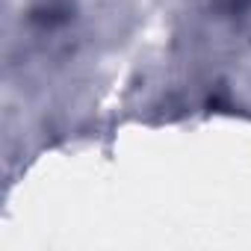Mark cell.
<instances>
[{"label":"cell","mask_w":251,"mask_h":251,"mask_svg":"<svg viewBox=\"0 0 251 251\" xmlns=\"http://www.w3.org/2000/svg\"><path fill=\"white\" fill-rule=\"evenodd\" d=\"M33 24L45 27V30H53V27H62L71 21V6L65 3V0H45L42 6L33 9Z\"/></svg>","instance_id":"obj_1"},{"label":"cell","mask_w":251,"mask_h":251,"mask_svg":"<svg viewBox=\"0 0 251 251\" xmlns=\"http://www.w3.org/2000/svg\"><path fill=\"white\" fill-rule=\"evenodd\" d=\"M213 6L222 15H242L251 9V0H213Z\"/></svg>","instance_id":"obj_2"}]
</instances>
